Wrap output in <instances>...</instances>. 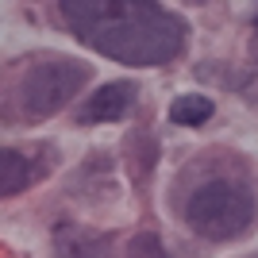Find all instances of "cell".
<instances>
[{"instance_id": "6da1fadb", "label": "cell", "mask_w": 258, "mask_h": 258, "mask_svg": "<svg viewBox=\"0 0 258 258\" xmlns=\"http://www.w3.org/2000/svg\"><path fill=\"white\" fill-rule=\"evenodd\" d=\"M62 16L85 46L123 66L173 62L189 35L158 0H62Z\"/></svg>"}, {"instance_id": "7a4b0ae2", "label": "cell", "mask_w": 258, "mask_h": 258, "mask_svg": "<svg viewBox=\"0 0 258 258\" xmlns=\"http://www.w3.org/2000/svg\"><path fill=\"white\" fill-rule=\"evenodd\" d=\"M89 81V66L74 58H27L8 77L0 81V116L4 119H23V123H39L54 116L62 104L81 93Z\"/></svg>"}, {"instance_id": "3957f363", "label": "cell", "mask_w": 258, "mask_h": 258, "mask_svg": "<svg viewBox=\"0 0 258 258\" xmlns=\"http://www.w3.org/2000/svg\"><path fill=\"white\" fill-rule=\"evenodd\" d=\"M185 220H189V227L197 235H205V239H235L254 220V201H250V193L239 181L216 177V181L201 185L189 197Z\"/></svg>"}, {"instance_id": "277c9868", "label": "cell", "mask_w": 258, "mask_h": 258, "mask_svg": "<svg viewBox=\"0 0 258 258\" xmlns=\"http://www.w3.org/2000/svg\"><path fill=\"white\" fill-rule=\"evenodd\" d=\"M54 250L58 258H116L112 235H97V231H85L74 224H62L54 231Z\"/></svg>"}, {"instance_id": "5b68a950", "label": "cell", "mask_w": 258, "mask_h": 258, "mask_svg": "<svg viewBox=\"0 0 258 258\" xmlns=\"http://www.w3.org/2000/svg\"><path fill=\"white\" fill-rule=\"evenodd\" d=\"M135 104V85L131 81H112V85H100L93 97L81 108V119L85 123H104V119H119L127 116V108Z\"/></svg>"}, {"instance_id": "8992f818", "label": "cell", "mask_w": 258, "mask_h": 258, "mask_svg": "<svg viewBox=\"0 0 258 258\" xmlns=\"http://www.w3.org/2000/svg\"><path fill=\"white\" fill-rule=\"evenodd\" d=\"M31 185V162L20 151H0V197H12Z\"/></svg>"}, {"instance_id": "52a82bcc", "label": "cell", "mask_w": 258, "mask_h": 258, "mask_svg": "<svg viewBox=\"0 0 258 258\" xmlns=\"http://www.w3.org/2000/svg\"><path fill=\"white\" fill-rule=\"evenodd\" d=\"M170 119L181 123V127H201V123L212 119V100L201 97V93H185L170 104Z\"/></svg>"}, {"instance_id": "ba28073f", "label": "cell", "mask_w": 258, "mask_h": 258, "mask_svg": "<svg viewBox=\"0 0 258 258\" xmlns=\"http://www.w3.org/2000/svg\"><path fill=\"white\" fill-rule=\"evenodd\" d=\"M127 258H173V254L162 247V239L154 235V231H139V235L127 243Z\"/></svg>"}, {"instance_id": "9c48e42d", "label": "cell", "mask_w": 258, "mask_h": 258, "mask_svg": "<svg viewBox=\"0 0 258 258\" xmlns=\"http://www.w3.org/2000/svg\"><path fill=\"white\" fill-rule=\"evenodd\" d=\"M189 4H205V0H189Z\"/></svg>"}]
</instances>
